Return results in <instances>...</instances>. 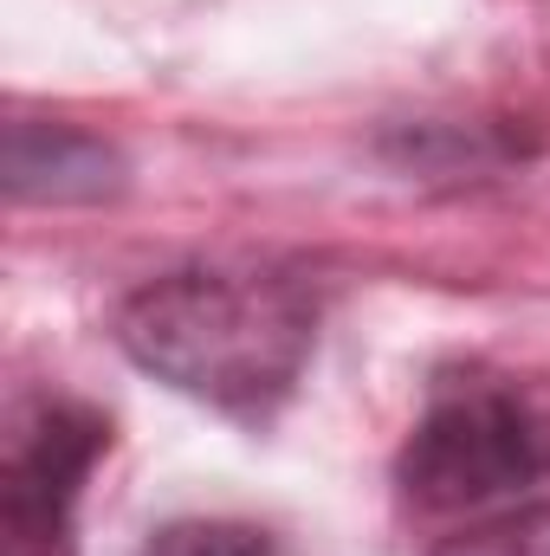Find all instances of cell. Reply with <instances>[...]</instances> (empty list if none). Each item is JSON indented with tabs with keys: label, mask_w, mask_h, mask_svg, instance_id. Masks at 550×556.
<instances>
[{
	"label": "cell",
	"mask_w": 550,
	"mask_h": 556,
	"mask_svg": "<svg viewBox=\"0 0 550 556\" xmlns=\"http://www.w3.org/2000/svg\"><path fill=\"white\" fill-rule=\"evenodd\" d=\"M427 556H550V498L492 511V518L440 538Z\"/></svg>",
	"instance_id": "cell-5"
},
{
	"label": "cell",
	"mask_w": 550,
	"mask_h": 556,
	"mask_svg": "<svg viewBox=\"0 0 550 556\" xmlns=\"http://www.w3.org/2000/svg\"><path fill=\"white\" fill-rule=\"evenodd\" d=\"M142 556H273V538L234 518H182V525H162L142 544Z\"/></svg>",
	"instance_id": "cell-6"
},
{
	"label": "cell",
	"mask_w": 550,
	"mask_h": 556,
	"mask_svg": "<svg viewBox=\"0 0 550 556\" xmlns=\"http://www.w3.org/2000/svg\"><path fill=\"white\" fill-rule=\"evenodd\" d=\"M396 479L427 511L499 505L550 479V395L512 376L440 382L421 408Z\"/></svg>",
	"instance_id": "cell-2"
},
{
	"label": "cell",
	"mask_w": 550,
	"mask_h": 556,
	"mask_svg": "<svg viewBox=\"0 0 550 556\" xmlns=\"http://www.w3.org/2000/svg\"><path fill=\"white\" fill-rule=\"evenodd\" d=\"M117 343L155 382L266 420L298 389L317 343V298L291 273L188 266L137 285L117 304Z\"/></svg>",
	"instance_id": "cell-1"
},
{
	"label": "cell",
	"mask_w": 550,
	"mask_h": 556,
	"mask_svg": "<svg viewBox=\"0 0 550 556\" xmlns=\"http://www.w3.org/2000/svg\"><path fill=\"white\" fill-rule=\"evenodd\" d=\"M111 446V420L72 395H33L7 420L0 453V551L72 556V511L91 466Z\"/></svg>",
	"instance_id": "cell-3"
},
{
	"label": "cell",
	"mask_w": 550,
	"mask_h": 556,
	"mask_svg": "<svg viewBox=\"0 0 550 556\" xmlns=\"http://www.w3.org/2000/svg\"><path fill=\"white\" fill-rule=\"evenodd\" d=\"M0 175L13 201H104L124 188V155L104 137L78 130V124H33L13 117L7 124V149H0Z\"/></svg>",
	"instance_id": "cell-4"
}]
</instances>
